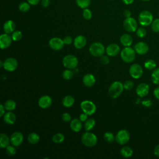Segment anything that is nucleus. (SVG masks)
<instances>
[{
    "label": "nucleus",
    "instance_id": "49",
    "mask_svg": "<svg viewBox=\"0 0 159 159\" xmlns=\"http://www.w3.org/2000/svg\"><path fill=\"white\" fill-rule=\"evenodd\" d=\"M5 107L3 104L0 105V117H2L5 114Z\"/></svg>",
    "mask_w": 159,
    "mask_h": 159
},
{
    "label": "nucleus",
    "instance_id": "46",
    "mask_svg": "<svg viewBox=\"0 0 159 159\" xmlns=\"http://www.w3.org/2000/svg\"><path fill=\"white\" fill-rule=\"evenodd\" d=\"M63 42H64V43L65 45H70L73 42V39L70 36H66L64 37V39H63Z\"/></svg>",
    "mask_w": 159,
    "mask_h": 159
},
{
    "label": "nucleus",
    "instance_id": "38",
    "mask_svg": "<svg viewBox=\"0 0 159 159\" xmlns=\"http://www.w3.org/2000/svg\"><path fill=\"white\" fill-rule=\"evenodd\" d=\"M6 153L7 154V155H9L10 157L15 155L16 153V149L15 148V146L9 145L6 148Z\"/></svg>",
    "mask_w": 159,
    "mask_h": 159
},
{
    "label": "nucleus",
    "instance_id": "22",
    "mask_svg": "<svg viewBox=\"0 0 159 159\" xmlns=\"http://www.w3.org/2000/svg\"><path fill=\"white\" fill-rule=\"evenodd\" d=\"M16 29V24L12 20H8L6 21L3 25V29L5 33L11 34Z\"/></svg>",
    "mask_w": 159,
    "mask_h": 159
},
{
    "label": "nucleus",
    "instance_id": "16",
    "mask_svg": "<svg viewBox=\"0 0 159 159\" xmlns=\"http://www.w3.org/2000/svg\"><path fill=\"white\" fill-rule=\"evenodd\" d=\"M52 103V100L48 95H44L40 97L38 101V104L40 107L42 109L48 108Z\"/></svg>",
    "mask_w": 159,
    "mask_h": 159
},
{
    "label": "nucleus",
    "instance_id": "20",
    "mask_svg": "<svg viewBox=\"0 0 159 159\" xmlns=\"http://www.w3.org/2000/svg\"><path fill=\"white\" fill-rule=\"evenodd\" d=\"M96 82V78L93 74H86L83 78V83L87 87L93 86Z\"/></svg>",
    "mask_w": 159,
    "mask_h": 159
},
{
    "label": "nucleus",
    "instance_id": "11",
    "mask_svg": "<svg viewBox=\"0 0 159 159\" xmlns=\"http://www.w3.org/2000/svg\"><path fill=\"white\" fill-rule=\"evenodd\" d=\"M50 47L53 50H60L64 47L63 40L59 37H53L48 42Z\"/></svg>",
    "mask_w": 159,
    "mask_h": 159
},
{
    "label": "nucleus",
    "instance_id": "48",
    "mask_svg": "<svg viewBox=\"0 0 159 159\" xmlns=\"http://www.w3.org/2000/svg\"><path fill=\"white\" fill-rule=\"evenodd\" d=\"M41 4L43 7H47L50 4V0H42Z\"/></svg>",
    "mask_w": 159,
    "mask_h": 159
},
{
    "label": "nucleus",
    "instance_id": "5",
    "mask_svg": "<svg viewBox=\"0 0 159 159\" xmlns=\"http://www.w3.org/2000/svg\"><path fill=\"white\" fill-rule=\"evenodd\" d=\"M63 66L68 69H75L78 64V58L73 55H67L62 60Z\"/></svg>",
    "mask_w": 159,
    "mask_h": 159
},
{
    "label": "nucleus",
    "instance_id": "35",
    "mask_svg": "<svg viewBox=\"0 0 159 159\" xmlns=\"http://www.w3.org/2000/svg\"><path fill=\"white\" fill-rule=\"evenodd\" d=\"M30 4L28 2H22L19 5V9L22 12H27L30 8Z\"/></svg>",
    "mask_w": 159,
    "mask_h": 159
},
{
    "label": "nucleus",
    "instance_id": "26",
    "mask_svg": "<svg viewBox=\"0 0 159 159\" xmlns=\"http://www.w3.org/2000/svg\"><path fill=\"white\" fill-rule=\"evenodd\" d=\"M74 103L75 98L70 95L65 96L62 99V104L63 106L66 107H70L72 106L74 104Z\"/></svg>",
    "mask_w": 159,
    "mask_h": 159
},
{
    "label": "nucleus",
    "instance_id": "56",
    "mask_svg": "<svg viewBox=\"0 0 159 159\" xmlns=\"http://www.w3.org/2000/svg\"><path fill=\"white\" fill-rule=\"evenodd\" d=\"M140 1H148L150 0H140Z\"/></svg>",
    "mask_w": 159,
    "mask_h": 159
},
{
    "label": "nucleus",
    "instance_id": "50",
    "mask_svg": "<svg viewBox=\"0 0 159 159\" xmlns=\"http://www.w3.org/2000/svg\"><path fill=\"white\" fill-rule=\"evenodd\" d=\"M153 94H154L155 97L157 99H159V86L157 87V88H156L154 89V91H153Z\"/></svg>",
    "mask_w": 159,
    "mask_h": 159
},
{
    "label": "nucleus",
    "instance_id": "4",
    "mask_svg": "<svg viewBox=\"0 0 159 159\" xmlns=\"http://www.w3.org/2000/svg\"><path fill=\"white\" fill-rule=\"evenodd\" d=\"M120 57L124 62L130 63L135 58V51L130 47H125L120 52Z\"/></svg>",
    "mask_w": 159,
    "mask_h": 159
},
{
    "label": "nucleus",
    "instance_id": "52",
    "mask_svg": "<svg viewBox=\"0 0 159 159\" xmlns=\"http://www.w3.org/2000/svg\"><path fill=\"white\" fill-rule=\"evenodd\" d=\"M154 154L157 156L159 157V144L157 145L155 148H154Z\"/></svg>",
    "mask_w": 159,
    "mask_h": 159
},
{
    "label": "nucleus",
    "instance_id": "47",
    "mask_svg": "<svg viewBox=\"0 0 159 159\" xmlns=\"http://www.w3.org/2000/svg\"><path fill=\"white\" fill-rule=\"evenodd\" d=\"M88 114L83 112L82 114H81L80 115V119L82 121V122H85L87 119H88Z\"/></svg>",
    "mask_w": 159,
    "mask_h": 159
},
{
    "label": "nucleus",
    "instance_id": "2",
    "mask_svg": "<svg viewBox=\"0 0 159 159\" xmlns=\"http://www.w3.org/2000/svg\"><path fill=\"white\" fill-rule=\"evenodd\" d=\"M98 142V138L96 135L89 131L83 134L81 136V142L83 144L88 147H92L96 145Z\"/></svg>",
    "mask_w": 159,
    "mask_h": 159
},
{
    "label": "nucleus",
    "instance_id": "30",
    "mask_svg": "<svg viewBox=\"0 0 159 159\" xmlns=\"http://www.w3.org/2000/svg\"><path fill=\"white\" fill-rule=\"evenodd\" d=\"M96 121L94 120V119L92 118L88 119L84 122V129L86 131H90L94 127Z\"/></svg>",
    "mask_w": 159,
    "mask_h": 159
},
{
    "label": "nucleus",
    "instance_id": "27",
    "mask_svg": "<svg viewBox=\"0 0 159 159\" xmlns=\"http://www.w3.org/2000/svg\"><path fill=\"white\" fill-rule=\"evenodd\" d=\"M27 140L30 144H36L40 140V136L35 132H32L28 135Z\"/></svg>",
    "mask_w": 159,
    "mask_h": 159
},
{
    "label": "nucleus",
    "instance_id": "44",
    "mask_svg": "<svg viewBox=\"0 0 159 159\" xmlns=\"http://www.w3.org/2000/svg\"><path fill=\"white\" fill-rule=\"evenodd\" d=\"M61 119L64 122H70L71 121V116L68 112H65L61 116Z\"/></svg>",
    "mask_w": 159,
    "mask_h": 159
},
{
    "label": "nucleus",
    "instance_id": "9",
    "mask_svg": "<svg viewBox=\"0 0 159 159\" xmlns=\"http://www.w3.org/2000/svg\"><path fill=\"white\" fill-rule=\"evenodd\" d=\"M123 25L125 29L129 32H134L137 29V22L134 18L131 17H126Z\"/></svg>",
    "mask_w": 159,
    "mask_h": 159
},
{
    "label": "nucleus",
    "instance_id": "40",
    "mask_svg": "<svg viewBox=\"0 0 159 159\" xmlns=\"http://www.w3.org/2000/svg\"><path fill=\"white\" fill-rule=\"evenodd\" d=\"M151 29L154 32H159V19H156L151 24Z\"/></svg>",
    "mask_w": 159,
    "mask_h": 159
},
{
    "label": "nucleus",
    "instance_id": "21",
    "mask_svg": "<svg viewBox=\"0 0 159 159\" xmlns=\"http://www.w3.org/2000/svg\"><path fill=\"white\" fill-rule=\"evenodd\" d=\"M2 117L4 122L8 125L13 124L16 120V116L15 114L11 111H8L7 112H6Z\"/></svg>",
    "mask_w": 159,
    "mask_h": 159
},
{
    "label": "nucleus",
    "instance_id": "42",
    "mask_svg": "<svg viewBox=\"0 0 159 159\" xmlns=\"http://www.w3.org/2000/svg\"><path fill=\"white\" fill-rule=\"evenodd\" d=\"M136 34L140 38L144 37L147 34V31L143 27H139L136 30Z\"/></svg>",
    "mask_w": 159,
    "mask_h": 159
},
{
    "label": "nucleus",
    "instance_id": "14",
    "mask_svg": "<svg viewBox=\"0 0 159 159\" xmlns=\"http://www.w3.org/2000/svg\"><path fill=\"white\" fill-rule=\"evenodd\" d=\"M12 37L8 34H2L0 36V47L1 49H5L8 48L12 43Z\"/></svg>",
    "mask_w": 159,
    "mask_h": 159
},
{
    "label": "nucleus",
    "instance_id": "33",
    "mask_svg": "<svg viewBox=\"0 0 159 159\" xmlns=\"http://www.w3.org/2000/svg\"><path fill=\"white\" fill-rule=\"evenodd\" d=\"M156 62L152 59H148L144 63V66L147 70H153L156 67Z\"/></svg>",
    "mask_w": 159,
    "mask_h": 159
},
{
    "label": "nucleus",
    "instance_id": "36",
    "mask_svg": "<svg viewBox=\"0 0 159 159\" xmlns=\"http://www.w3.org/2000/svg\"><path fill=\"white\" fill-rule=\"evenodd\" d=\"M74 76L73 72L71 70V69L65 70L63 73H62V77L63 79L66 80H71Z\"/></svg>",
    "mask_w": 159,
    "mask_h": 159
},
{
    "label": "nucleus",
    "instance_id": "19",
    "mask_svg": "<svg viewBox=\"0 0 159 159\" xmlns=\"http://www.w3.org/2000/svg\"><path fill=\"white\" fill-rule=\"evenodd\" d=\"M86 37L82 35H79L75 37L73 44L76 48L81 49L86 46Z\"/></svg>",
    "mask_w": 159,
    "mask_h": 159
},
{
    "label": "nucleus",
    "instance_id": "13",
    "mask_svg": "<svg viewBox=\"0 0 159 159\" xmlns=\"http://www.w3.org/2000/svg\"><path fill=\"white\" fill-rule=\"evenodd\" d=\"M129 74L135 79L139 78L143 74V70L142 66L137 63L132 65L129 68Z\"/></svg>",
    "mask_w": 159,
    "mask_h": 159
},
{
    "label": "nucleus",
    "instance_id": "6",
    "mask_svg": "<svg viewBox=\"0 0 159 159\" xmlns=\"http://www.w3.org/2000/svg\"><path fill=\"white\" fill-rule=\"evenodd\" d=\"M139 22L142 26H148L153 22V15L148 11H142L139 16Z\"/></svg>",
    "mask_w": 159,
    "mask_h": 159
},
{
    "label": "nucleus",
    "instance_id": "7",
    "mask_svg": "<svg viewBox=\"0 0 159 159\" xmlns=\"http://www.w3.org/2000/svg\"><path fill=\"white\" fill-rule=\"evenodd\" d=\"M80 107L82 111L88 116L93 114L96 111V106L94 103L89 100L83 101L80 104Z\"/></svg>",
    "mask_w": 159,
    "mask_h": 159
},
{
    "label": "nucleus",
    "instance_id": "17",
    "mask_svg": "<svg viewBox=\"0 0 159 159\" xmlns=\"http://www.w3.org/2000/svg\"><path fill=\"white\" fill-rule=\"evenodd\" d=\"M149 92V86L145 83H142L139 84L136 88V93L137 94L142 98L148 94Z\"/></svg>",
    "mask_w": 159,
    "mask_h": 159
},
{
    "label": "nucleus",
    "instance_id": "10",
    "mask_svg": "<svg viewBox=\"0 0 159 159\" xmlns=\"http://www.w3.org/2000/svg\"><path fill=\"white\" fill-rule=\"evenodd\" d=\"M18 66L17 61L16 58L12 57H9L6 58L4 61L3 68L7 71H14L16 70Z\"/></svg>",
    "mask_w": 159,
    "mask_h": 159
},
{
    "label": "nucleus",
    "instance_id": "24",
    "mask_svg": "<svg viewBox=\"0 0 159 159\" xmlns=\"http://www.w3.org/2000/svg\"><path fill=\"white\" fill-rule=\"evenodd\" d=\"M120 42L124 47H130L132 43L133 39L130 35L125 34L122 35L120 37Z\"/></svg>",
    "mask_w": 159,
    "mask_h": 159
},
{
    "label": "nucleus",
    "instance_id": "25",
    "mask_svg": "<svg viewBox=\"0 0 159 159\" xmlns=\"http://www.w3.org/2000/svg\"><path fill=\"white\" fill-rule=\"evenodd\" d=\"M11 142L9 137L4 133H1L0 135V147L1 148H6Z\"/></svg>",
    "mask_w": 159,
    "mask_h": 159
},
{
    "label": "nucleus",
    "instance_id": "39",
    "mask_svg": "<svg viewBox=\"0 0 159 159\" xmlns=\"http://www.w3.org/2000/svg\"><path fill=\"white\" fill-rule=\"evenodd\" d=\"M12 39L14 41H19L22 37V34L19 30H15L12 32Z\"/></svg>",
    "mask_w": 159,
    "mask_h": 159
},
{
    "label": "nucleus",
    "instance_id": "45",
    "mask_svg": "<svg viewBox=\"0 0 159 159\" xmlns=\"http://www.w3.org/2000/svg\"><path fill=\"white\" fill-rule=\"evenodd\" d=\"M100 61L103 65H108L110 62V60H109V58H108V57L106 55H104L101 57Z\"/></svg>",
    "mask_w": 159,
    "mask_h": 159
},
{
    "label": "nucleus",
    "instance_id": "3",
    "mask_svg": "<svg viewBox=\"0 0 159 159\" xmlns=\"http://www.w3.org/2000/svg\"><path fill=\"white\" fill-rule=\"evenodd\" d=\"M89 52L91 55L99 57L104 55L106 52V48L102 43L96 42L91 44L89 48Z\"/></svg>",
    "mask_w": 159,
    "mask_h": 159
},
{
    "label": "nucleus",
    "instance_id": "54",
    "mask_svg": "<svg viewBox=\"0 0 159 159\" xmlns=\"http://www.w3.org/2000/svg\"><path fill=\"white\" fill-rule=\"evenodd\" d=\"M122 2L125 4H127V5H129V4H131L134 2V0H122Z\"/></svg>",
    "mask_w": 159,
    "mask_h": 159
},
{
    "label": "nucleus",
    "instance_id": "12",
    "mask_svg": "<svg viewBox=\"0 0 159 159\" xmlns=\"http://www.w3.org/2000/svg\"><path fill=\"white\" fill-rule=\"evenodd\" d=\"M23 140L24 135L20 132L19 131L13 132L10 137L11 143L15 147L20 146L22 143Z\"/></svg>",
    "mask_w": 159,
    "mask_h": 159
},
{
    "label": "nucleus",
    "instance_id": "53",
    "mask_svg": "<svg viewBox=\"0 0 159 159\" xmlns=\"http://www.w3.org/2000/svg\"><path fill=\"white\" fill-rule=\"evenodd\" d=\"M124 16H125L126 17H130L131 13H130V11L129 10L126 9V10H125V11H124Z\"/></svg>",
    "mask_w": 159,
    "mask_h": 159
},
{
    "label": "nucleus",
    "instance_id": "31",
    "mask_svg": "<svg viewBox=\"0 0 159 159\" xmlns=\"http://www.w3.org/2000/svg\"><path fill=\"white\" fill-rule=\"evenodd\" d=\"M65 140V135L61 133H57L52 137V141L55 143H60Z\"/></svg>",
    "mask_w": 159,
    "mask_h": 159
},
{
    "label": "nucleus",
    "instance_id": "37",
    "mask_svg": "<svg viewBox=\"0 0 159 159\" xmlns=\"http://www.w3.org/2000/svg\"><path fill=\"white\" fill-rule=\"evenodd\" d=\"M104 139L106 142L112 143L114 141L115 137L112 133L109 132H106L104 134Z\"/></svg>",
    "mask_w": 159,
    "mask_h": 159
},
{
    "label": "nucleus",
    "instance_id": "15",
    "mask_svg": "<svg viewBox=\"0 0 159 159\" xmlns=\"http://www.w3.org/2000/svg\"><path fill=\"white\" fill-rule=\"evenodd\" d=\"M106 52L109 57H115L120 52V47L117 43H111L106 48Z\"/></svg>",
    "mask_w": 159,
    "mask_h": 159
},
{
    "label": "nucleus",
    "instance_id": "32",
    "mask_svg": "<svg viewBox=\"0 0 159 159\" xmlns=\"http://www.w3.org/2000/svg\"><path fill=\"white\" fill-rule=\"evenodd\" d=\"M76 2L78 6L83 9L88 8L91 4V0H76Z\"/></svg>",
    "mask_w": 159,
    "mask_h": 159
},
{
    "label": "nucleus",
    "instance_id": "8",
    "mask_svg": "<svg viewBox=\"0 0 159 159\" xmlns=\"http://www.w3.org/2000/svg\"><path fill=\"white\" fill-rule=\"evenodd\" d=\"M130 133L125 129L120 130L115 136L116 142L120 145H124L129 141Z\"/></svg>",
    "mask_w": 159,
    "mask_h": 159
},
{
    "label": "nucleus",
    "instance_id": "18",
    "mask_svg": "<svg viewBox=\"0 0 159 159\" xmlns=\"http://www.w3.org/2000/svg\"><path fill=\"white\" fill-rule=\"evenodd\" d=\"M134 50L139 55H144L148 51V46L145 42H139L135 45Z\"/></svg>",
    "mask_w": 159,
    "mask_h": 159
},
{
    "label": "nucleus",
    "instance_id": "41",
    "mask_svg": "<svg viewBox=\"0 0 159 159\" xmlns=\"http://www.w3.org/2000/svg\"><path fill=\"white\" fill-rule=\"evenodd\" d=\"M92 12L90 9L86 8L83 9V17L86 19V20H89L92 17Z\"/></svg>",
    "mask_w": 159,
    "mask_h": 159
},
{
    "label": "nucleus",
    "instance_id": "51",
    "mask_svg": "<svg viewBox=\"0 0 159 159\" xmlns=\"http://www.w3.org/2000/svg\"><path fill=\"white\" fill-rule=\"evenodd\" d=\"M27 2L30 4V5H37L39 3L40 0H27Z\"/></svg>",
    "mask_w": 159,
    "mask_h": 159
},
{
    "label": "nucleus",
    "instance_id": "43",
    "mask_svg": "<svg viewBox=\"0 0 159 159\" xmlns=\"http://www.w3.org/2000/svg\"><path fill=\"white\" fill-rule=\"evenodd\" d=\"M124 88L126 90H130L134 87V83L130 80H127L123 83Z\"/></svg>",
    "mask_w": 159,
    "mask_h": 159
},
{
    "label": "nucleus",
    "instance_id": "34",
    "mask_svg": "<svg viewBox=\"0 0 159 159\" xmlns=\"http://www.w3.org/2000/svg\"><path fill=\"white\" fill-rule=\"evenodd\" d=\"M152 80L154 84H159V68L153 71L152 73Z\"/></svg>",
    "mask_w": 159,
    "mask_h": 159
},
{
    "label": "nucleus",
    "instance_id": "23",
    "mask_svg": "<svg viewBox=\"0 0 159 159\" xmlns=\"http://www.w3.org/2000/svg\"><path fill=\"white\" fill-rule=\"evenodd\" d=\"M81 120L80 119H74L70 122V128L75 132H78L81 130L82 123Z\"/></svg>",
    "mask_w": 159,
    "mask_h": 159
},
{
    "label": "nucleus",
    "instance_id": "28",
    "mask_svg": "<svg viewBox=\"0 0 159 159\" xmlns=\"http://www.w3.org/2000/svg\"><path fill=\"white\" fill-rule=\"evenodd\" d=\"M120 155L124 158H129L133 154L132 149L129 146H125L120 150Z\"/></svg>",
    "mask_w": 159,
    "mask_h": 159
},
{
    "label": "nucleus",
    "instance_id": "55",
    "mask_svg": "<svg viewBox=\"0 0 159 159\" xmlns=\"http://www.w3.org/2000/svg\"><path fill=\"white\" fill-rule=\"evenodd\" d=\"M3 65H4V62L2 60H1L0 61V67H3Z\"/></svg>",
    "mask_w": 159,
    "mask_h": 159
},
{
    "label": "nucleus",
    "instance_id": "1",
    "mask_svg": "<svg viewBox=\"0 0 159 159\" xmlns=\"http://www.w3.org/2000/svg\"><path fill=\"white\" fill-rule=\"evenodd\" d=\"M124 89L123 84L120 81H116L112 83L110 85L108 89V93L111 98H117L122 94Z\"/></svg>",
    "mask_w": 159,
    "mask_h": 159
},
{
    "label": "nucleus",
    "instance_id": "29",
    "mask_svg": "<svg viewBox=\"0 0 159 159\" xmlns=\"http://www.w3.org/2000/svg\"><path fill=\"white\" fill-rule=\"evenodd\" d=\"M4 107L8 111H14L16 107V102L12 99H8L4 102Z\"/></svg>",
    "mask_w": 159,
    "mask_h": 159
}]
</instances>
